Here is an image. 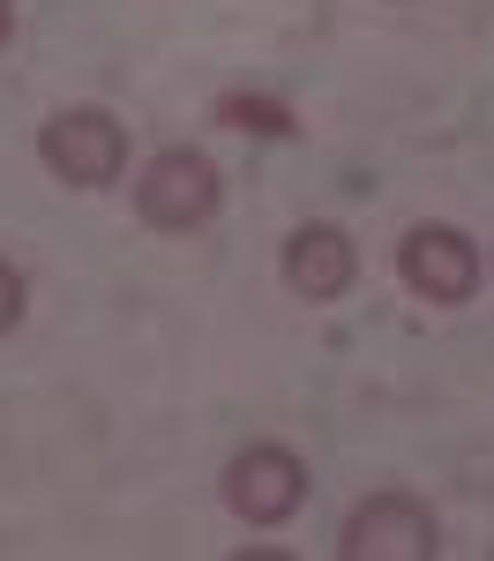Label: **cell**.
Listing matches in <instances>:
<instances>
[{"mask_svg":"<svg viewBox=\"0 0 494 561\" xmlns=\"http://www.w3.org/2000/svg\"><path fill=\"white\" fill-rule=\"evenodd\" d=\"M337 554L345 561H427L435 554V517L412 494H375V502H359L345 517Z\"/></svg>","mask_w":494,"mask_h":561,"instance_id":"obj_4","label":"cell"},{"mask_svg":"<svg viewBox=\"0 0 494 561\" xmlns=\"http://www.w3.org/2000/svg\"><path fill=\"white\" fill-rule=\"evenodd\" d=\"M38 158L68 180V187H113V180H120V165H128V135H120V121H113V113L76 105V113L45 121Z\"/></svg>","mask_w":494,"mask_h":561,"instance_id":"obj_2","label":"cell"},{"mask_svg":"<svg viewBox=\"0 0 494 561\" xmlns=\"http://www.w3.org/2000/svg\"><path fill=\"white\" fill-rule=\"evenodd\" d=\"M398 270H404V285H412L420 300L464 307L472 285H480V248H472L457 225H412L404 248H398Z\"/></svg>","mask_w":494,"mask_h":561,"instance_id":"obj_5","label":"cell"},{"mask_svg":"<svg viewBox=\"0 0 494 561\" xmlns=\"http://www.w3.org/2000/svg\"><path fill=\"white\" fill-rule=\"evenodd\" d=\"M218 195H225V180L203 150H158L142 165V180H135V210L158 232H195L203 217L218 210Z\"/></svg>","mask_w":494,"mask_h":561,"instance_id":"obj_1","label":"cell"},{"mask_svg":"<svg viewBox=\"0 0 494 561\" xmlns=\"http://www.w3.org/2000/svg\"><path fill=\"white\" fill-rule=\"evenodd\" d=\"M353 240L337 232V225H300L292 240H285V285L300 293V300H337L345 285H353Z\"/></svg>","mask_w":494,"mask_h":561,"instance_id":"obj_6","label":"cell"},{"mask_svg":"<svg viewBox=\"0 0 494 561\" xmlns=\"http://www.w3.org/2000/svg\"><path fill=\"white\" fill-rule=\"evenodd\" d=\"M15 322H23V270L0 262V330H15Z\"/></svg>","mask_w":494,"mask_h":561,"instance_id":"obj_8","label":"cell"},{"mask_svg":"<svg viewBox=\"0 0 494 561\" xmlns=\"http://www.w3.org/2000/svg\"><path fill=\"white\" fill-rule=\"evenodd\" d=\"M8 31H15V8H8V0H0V45H8Z\"/></svg>","mask_w":494,"mask_h":561,"instance_id":"obj_9","label":"cell"},{"mask_svg":"<svg viewBox=\"0 0 494 561\" xmlns=\"http://www.w3.org/2000/svg\"><path fill=\"white\" fill-rule=\"evenodd\" d=\"M300 494H308V465L277 442H255L225 465V502L240 524H285L300 510Z\"/></svg>","mask_w":494,"mask_h":561,"instance_id":"obj_3","label":"cell"},{"mask_svg":"<svg viewBox=\"0 0 494 561\" xmlns=\"http://www.w3.org/2000/svg\"><path fill=\"white\" fill-rule=\"evenodd\" d=\"M218 121H225V128H240V135H269V142H285V135L300 128L292 105H285V98H263V90H225Z\"/></svg>","mask_w":494,"mask_h":561,"instance_id":"obj_7","label":"cell"}]
</instances>
